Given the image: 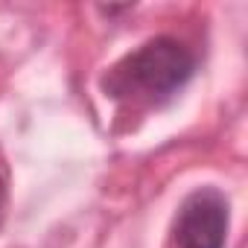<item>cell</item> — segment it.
<instances>
[{
    "label": "cell",
    "instance_id": "cell-1",
    "mask_svg": "<svg viewBox=\"0 0 248 248\" xmlns=\"http://www.w3.org/2000/svg\"><path fill=\"white\" fill-rule=\"evenodd\" d=\"M196 73L193 53L175 38H152L123 56L102 79L105 93L117 99L161 102L181 91Z\"/></svg>",
    "mask_w": 248,
    "mask_h": 248
},
{
    "label": "cell",
    "instance_id": "cell-3",
    "mask_svg": "<svg viewBox=\"0 0 248 248\" xmlns=\"http://www.w3.org/2000/svg\"><path fill=\"white\" fill-rule=\"evenodd\" d=\"M3 216H6V184L0 178V225H3Z\"/></svg>",
    "mask_w": 248,
    "mask_h": 248
},
{
    "label": "cell",
    "instance_id": "cell-2",
    "mask_svg": "<svg viewBox=\"0 0 248 248\" xmlns=\"http://www.w3.org/2000/svg\"><path fill=\"white\" fill-rule=\"evenodd\" d=\"M225 239H228V199L210 187L187 196L175 219L178 248H225Z\"/></svg>",
    "mask_w": 248,
    "mask_h": 248
}]
</instances>
